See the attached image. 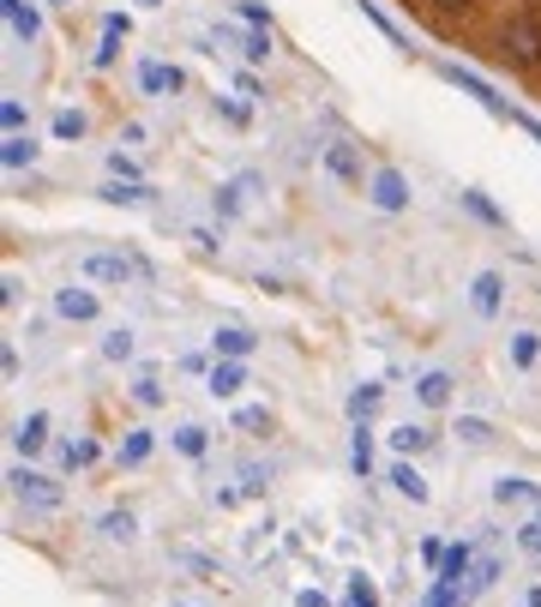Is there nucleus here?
Instances as JSON below:
<instances>
[{
	"label": "nucleus",
	"mask_w": 541,
	"mask_h": 607,
	"mask_svg": "<svg viewBox=\"0 0 541 607\" xmlns=\"http://www.w3.org/2000/svg\"><path fill=\"white\" fill-rule=\"evenodd\" d=\"M235 427H241L247 440H265V433H270V409H265V403H241V409H235Z\"/></svg>",
	"instance_id": "30"
},
{
	"label": "nucleus",
	"mask_w": 541,
	"mask_h": 607,
	"mask_svg": "<svg viewBox=\"0 0 541 607\" xmlns=\"http://www.w3.org/2000/svg\"><path fill=\"white\" fill-rule=\"evenodd\" d=\"M517 547H524V554H529V559H536V554H541V511H529V517H524V523H517Z\"/></svg>",
	"instance_id": "40"
},
{
	"label": "nucleus",
	"mask_w": 541,
	"mask_h": 607,
	"mask_svg": "<svg viewBox=\"0 0 541 607\" xmlns=\"http://www.w3.org/2000/svg\"><path fill=\"white\" fill-rule=\"evenodd\" d=\"M386 440H391V452H398V457H422L427 445H433V427H427V421H403V427H391Z\"/></svg>",
	"instance_id": "21"
},
{
	"label": "nucleus",
	"mask_w": 541,
	"mask_h": 607,
	"mask_svg": "<svg viewBox=\"0 0 541 607\" xmlns=\"http://www.w3.org/2000/svg\"><path fill=\"white\" fill-rule=\"evenodd\" d=\"M151 452H156V433H151V427H127V440L115 445V464L121 469H139V464H151Z\"/></svg>",
	"instance_id": "18"
},
{
	"label": "nucleus",
	"mask_w": 541,
	"mask_h": 607,
	"mask_svg": "<svg viewBox=\"0 0 541 607\" xmlns=\"http://www.w3.org/2000/svg\"><path fill=\"white\" fill-rule=\"evenodd\" d=\"M97 355H103V362H133V355H139V337H133L127 325H109V331L97 337Z\"/></svg>",
	"instance_id": "25"
},
{
	"label": "nucleus",
	"mask_w": 541,
	"mask_h": 607,
	"mask_svg": "<svg viewBox=\"0 0 541 607\" xmlns=\"http://www.w3.org/2000/svg\"><path fill=\"white\" fill-rule=\"evenodd\" d=\"M253 350H259V337L247 331V325H217V331H211V355H217V362H247Z\"/></svg>",
	"instance_id": "10"
},
{
	"label": "nucleus",
	"mask_w": 541,
	"mask_h": 607,
	"mask_svg": "<svg viewBox=\"0 0 541 607\" xmlns=\"http://www.w3.org/2000/svg\"><path fill=\"white\" fill-rule=\"evenodd\" d=\"M343 607H386V602H379V590L361 578V571H349V583H343Z\"/></svg>",
	"instance_id": "36"
},
{
	"label": "nucleus",
	"mask_w": 541,
	"mask_h": 607,
	"mask_svg": "<svg viewBox=\"0 0 541 607\" xmlns=\"http://www.w3.org/2000/svg\"><path fill=\"white\" fill-rule=\"evenodd\" d=\"M42 7H73V0H42Z\"/></svg>",
	"instance_id": "55"
},
{
	"label": "nucleus",
	"mask_w": 541,
	"mask_h": 607,
	"mask_svg": "<svg viewBox=\"0 0 541 607\" xmlns=\"http://www.w3.org/2000/svg\"><path fill=\"white\" fill-rule=\"evenodd\" d=\"M325 175L343 181V187H361V151L349 139H331V144H325Z\"/></svg>",
	"instance_id": "12"
},
{
	"label": "nucleus",
	"mask_w": 541,
	"mask_h": 607,
	"mask_svg": "<svg viewBox=\"0 0 541 607\" xmlns=\"http://www.w3.org/2000/svg\"><path fill=\"white\" fill-rule=\"evenodd\" d=\"M109 181H144L139 163H133L127 151H109Z\"/></svg>",
	"instance_id": "43"
},
{
	"label": "nucleus",
	"mask_w": 541,
	"mask_h": 607,
	"mask_svg": "<svg viewBox=\"0 0 541 607\" xmlns=\"http://www.w3.org/2000/svg\"><path fill=\"white\" fill-rule=\"evenodd\" d=\"M78 271H85L90 283H103V289H127L133 277H144L133 253H85L78 258Z\"/></svg>",
	"instance_id": "4"
},
{
	"label": "nucleus",
	"mask_w": 541,
	"mask_h": 607,
	"mask_svg": "<svg viewBox=\"0 0 541 607\" xmlns=\"http://www.w3.org/2000/svg\"><path fill=\"white\" fill-rule=\"evenodd\" d=\"M422 607H464V595H457V590H445V583H433V590L422 595Z\"/></svg>",
	"instance_id": "48"
},
{
	"label": "nucleus",
	"mask_w": 541,
	"mask_h": 607,
	"mask_svg": "<svg viewBox=\"0 0 541 607\" xmlns=\"http://www.w3.org/2000/svg\"><path fill=\"white\" fill-rule=\"evenodd\" d=\"M493 440H500V433H493V421H481V415H457V445H469V452H488Z\"/></svg>",
	"instance_id": "28"
},
{
	"label": "nucleus",
	"mask_w": 541,
	"mask_h": 607,
	"mask_svg": "<svg viewBox=\"0 0 541 607\" xmlns=\"http://www.w3.org/2000/svg\"><path fill=\"white\" fill-rule=\"evenodd\" d=\"M7 493H13V505H25V511H61L66 505V488L54 476H42V469L18 464L13 476H7Z\"/></svg>",
	"instance_id": "1"
},
{
	"label": "nucleus",
	"mask_w": 541,
	"mask_h": 607,
	"mask_svg": "<svg viewBox=\"0 0 541 607\" xmlns=\"http://www.w3.org/2000/svg\"><path fill=\"white\" fill-rule=\"evenodd\" d=\"M512 121H517V127H524V132H529V139H536V144H541V121H529V115H517V109H512Z\"/></svg>",
	"instance_id": "52"
},
{
	"label": "nucleus",
	"mask_w": 541,
	"mask_h": 607,
	"mask_svg": "<svg viewBox=\"0 0 541 607\" xmlns=\"http://www.w3.org/2000/svg\"><path fill=\"white\" fill-rule=\"evenodd\" d=\"M97 535H103V542L133 547V542H139V517H133L127 505H121V511H103V517H97Z\"/></svg>",
	"instance_id": "23"
},
{
	"label": "nucleus",
	"mask_w": 541,
	"mask_h": 607,
	"mask_svg": "<svg viewBox=\"0 0 541 607\" xmlns=\"http://www.w3.org/2000/svg\"><path fill=\"white\" fill-rule=\"evenodd\" d=\"M54 313H61L66 325H97V319H103V301L90 295V289L66 283V289H54Z\"/></svg>",
	"instance_id": "7"
},
{
	"label": "nucleus",
	"mask_w": 541,
	"mask_h": 607,
	"mask_svg": "<svg viewBox=\"0 0 541 607\" xmlns=\"http://www.w3.org/2000/svg\"><path fill=\"white\" fill-rule=\"evenodd\" d=\"M211 211H217V223H235L247 211V187L241 181H217L211 187Z\"/></svg>",
	"instance_id": "26"
},
{
	"label": "nucleus",
	"mask_w": 541,
	"mask_h": 607,
	"mask_svg": "<svg viewBox=\"0 0 541 607\" xmlns=\"http://www.w3.org/2000/svg\"><path fill=\"white\" fill-rule=\"evenodd\" d=\"M295 607H331V595H325V590H301Z\"/></svg>",
	"instance_id": "51"
},
{
	"label": "nucleus",
	"mask_w": 541,
	"mask_h": 607,
	"mask_svg": "<svg viewBox=\"0 0 541 607\" xmlns=\"http://www.w3.org/2000/svg\"><path fill=\"white\" fill-rule=\"evenodd\" d=\"M133 403H139V409H163V385H156V374L133 379Z\"/></svg>",
	"instance_id": "39"
},
{
	"label": "nucleus",
	"mask_w": 541,
	"mask_h": 607,
	"mask_svg": "<svg viewBox=\"0 0 541 607\" xmlns=\"http://www.w3.org/2000/svg\"><path fill=\"white\" fill-rule=\"evenodd\" d=\"M367 199H374L379 211H391V217H403V211H410V175H403L398 163H379L374 175H367Z\"/></svg>",
	"instance_id": "5"
},
{
	"label": "nucleus",
	"mask_w": 541,
	"mask_h": 607,
	"mask_svg": "<svg viewBox=\"0 0 541 607\" xmlns=\"http://www.w3.org/2000/svg\"><path fill=\"white\" fill-rule=\"evenodd\" d=\"M235 488H241V499H265V488H270V464H241Z\"/></svg>",
	"instance_id": "33"
},
{
	"label": "nucleus",
	"mask_w": 541,
	"mask_h": 607,
	"mask_svg": "<svg viewBox=\"0 0 541 607\" xmlns=\"http://www.w3.org/2000/svg\"><path fill=\"white\" fill-rule=\"evenodd\" d=\"M168 445H175V452L187 457V464H199V457L211 452V427H199V421H180L175 433H168Z\"/></svg>",
	"instance_id": "22"
},
{
	"label": "nucleus",
	"mask_w": 541,
	"mask_h": 607,
	"mask_svg": "<svg viewBox=\"0 0 541 607\" xmlns=\"http://www.w3.org/2000/svg\"><path fill=\"white\" fill-rule=\"evenodd\" d=\"M524 602H529V607H541V583H536V590H529V595H524Z\"/></svg>",
	"instance_id": "53"
},
{
	"label": "nucleus",
	"mask_w": 541,
	"mask_h": 607,
	"mask_svg": "<svg viewBox=\"0 0 541 607\" xmlns=\"http://www.w3.org/2000/svg\"><path fill=\"white\" fill-rule=\"evenodd\" d=\"M355 7H361V13H367V18H374V30H379V37H386V42H391V49H403V54H410V42H403V30H398V25H391V18H386V13H379V0H355Z\"/></svg>",
	"instance_id": "37"
},
{
	"label": "nucleus",
	"mask_w": 541,
	"mask_h": 607,
	"mask_svg": "<svg viewBox=\"0 0 541 607\" xmlns=\"http://www.w3.org/2000/svg\"><path fill=\"white\" fill-rule=\"evenodd\" d=\"M241 385H247V362H217L205 374V391L211 397H241Z\"/></svg>",
	"instance_id": "24"
},
{
	"label": "nucleus",
	"mask_w": 541,
	"mask_h": 607,
	"mask_svg": "<svg viewBox=\"0 0 541 607\" xmlns=\"http://www.w3.org/2000/svg\"><path fill=\"white\" fill-rule=\"evenodd\" d=\"M217 37H223V42H235V54H241L247 66L270 61V30H229V25H223Z\"/></svg>",
	"instance_id": "19"
},
{
	"label": "nucleus",
	"mask_w": 541,
	"mask_h": 607,
	"mask_svg": "<svg viewBox=\"0 0 541 607\" xmlns=\"http://www.w3.org/2000/svg\"><path fill=\"white\" fill-rule=\"evenodd\" d=\"M439 7H457V13H464V7H469V0H439Z\"/></svg>",
	"instance_id": "54"
},
{
	"label": "nucleus",
	"mask_w": 541,
	"mask_h": 607,
	"mask_svg": "<svg viewBox=\"0 0 541 607\" xmlns=\"http://www.w3.org/2000/svg\"><path fill=\"white\" fill-rule=\"evenodd\" d=\"M0 13H7V30H13L18 42H37L42 37V18H37L30 0H0Z\"/></svg>",
	"instance_id": "20"
},
{
	"label": "nucleus",
	"mask_w": 541,
	"mask_h": 607,
	"mask_svg": "<svg viewBox=\"0 0 541 607\" xmlns=\"http://www.w3.org/2000/svg\"><path fill=\"white\" fill-rule=\"evenodd\" d=\"M439 559H445V542H439V535H427V542H422V566L439 571Z\"/></svg>",
	"instance_id": "50"
},
{
	"label": "nucleus",
	"mask_w": 541,
	"mask_h": 607,
	"mask_svg": "<svg viewBox=\"0 0 541 607\" xmlns=\"http://www.w3.org/2000/svg\"><path fill=\"white\" fill-rule=\"evenodd\" d=\"M37 156H42V144L30 139V132H25V139H7V144H0V163H7V168H30Z\"/></svg>",
	"instance_id": "32"
},
{
	"label": "nucleus",
	"mask_w": 541,
	"mask_h": 607,
	"mask_svg": "<svg viewBox=\"0 0 541 607\" xmlns=\"http://www.w3.org/2000/svg\"><path fill=\"white\" fill-rule=\"evenodd\" d=\"M168 607H193V602H168Z\"/></svg>",
	"instance_id": "57"
},
{
	"label": "nucleus",
	"mask_w": 541,
	"mask_h": 607,
	"mask_svg": "<svg viewBox=\"0 0 541 607\" xmlns=\"http://www.w3.org/2000/svg\"><path fill=\"white\" fill-rule=\"evenodd\" d=\"M139 7H163V0H139Z\"/></svg>",
	"instance_id": "56"
},
{
	"label": "nucleus",
	"mask_w": 541,
	"mask_h": 607,
	"mask_svg": "<svg viewBox=\"0 0 541 607\" xmlns=\"http://www.w3.org/2000/svg\"><path fill=\"white\" fill-rule=\"evenodd\" d=\"M433 73H439V78H445V85H457V91H464V97H476V103H481V109H488V115L512 121V109H505V97H500V91H493V85H488V78H481V73H469V66H457V61H439V66H433Z\"/></svg>",
	"instance_id": "2"
},
{
	"label": "nucleus",
	"mask_w": 541,
	"mask_h": 607,
	"mask_svg": "<svg viewBox=\"0 0 541 607\" xmlns=\"http://www.w3.org/2000/svg\"><path fill=\"white\" fill-rule=\"evenodd\" d=\"M488 493H493V505H512V511H541V488L524 476H500Z\"/></svg>",
	"instance_id": "11"
},
{
	"label": "nucleus",
	"mask_w": 541,
	"mask_h": 607,
	"mask_svg": "<svg viewBox=\"0 0 541 607\" xmlns=\"http://www.w3.org/2000/svg\"><path fill=\"white\" fill-rule=\"evenodd\" d=\"M464 205H469V217H481V223H493V229H505V211L493 205V199H481L476 187H469V193H464Z\"/></svg>",
	"instance_id": "38"
},
{
	"label": "nucleus",
	"mask_w": 541,
	"mask_h": 607,
	"mask_svg": "<svg viewBox=\"0 0 541 607\" xmlns=\"http://www.w3.org/2000/svg\"><path fill=\"white\" fill-rule=\"evenodd\" d=\"M97 199H103V205H121V211H144L156 199V187L151 181H103Z\"/></svg>",
	"instance_id": "15"
},
{
	"label": "nucleus",
	"mask_w": 541,
	"mask_h": 607,
	"mask_svg": "<svg viewBox=\"0 0 541 607\" xmlns=\"http://www.w3.org/2000/svg\"><path fill=\"white\" fill-rule=\"evenodd\" d=\"M386 481H391V493H403V499H410V505H427V499H433V488H427V476L410 464V457H398V464L386 469Z\"/></svg>",
	"instance_id": "14"
},
{
	"label": "nucleus",
	"mask_w": 541,
	"mask_h": 607,
	"mask_svg": "<svg viewBox=\"0 0 541 607\" xmlns=\"http://www.w3.org/2000/svg\"><path fill=\"white\" fill-rule=\"evenodd\" d=\"M121 42H127V37L103 30V42H97V54H90V66H97V73H109V66H115V54H121Z\"/></svg>",
	"instance_id": "42"
},
{
	"label": "nucleus",
	"mask_w": 541,
	"mask_h": 607,
	"mask_svg": "<svg viewBox=\"0 0 541 607\" xmlns=\"http://www.w3.org/2000/svg\"><path fill=\"white\" fill-rule=\"evenodd\" d=\"M0 127H7V139H25V103H18V97L0 103Z\"/></svg>",
	"instance_id": "41"
},
{
	"label": "nucleus",
	"mask_w": 541,
	"mask_h": 607,
	"mask_svg": "<svg viewBox=\"0 0 541 607\" xmlns=\"http://www.w3.org/2000/svg\"><path fill=\"white\" fill-rule=\"evenodd\" d=\"M49 427H54V421H49V409H30L25 421H13V433H7V440H13V452H18V457H37L42 445H49Z\"/></svg>",
	"instance_id": "9"
},
{
	"label": "nucleus",
	"mask_w": 541,
	"mask_h": 607,
	"mask_svg": "<svg viewBox=\"0 0 541 607\" xmlns=\"http://www.w3.org/2000/svg\"><path fill=\"white\" fill-rule=\"evenodd\" d=\"M235 13H241V25H247V30H270V13L259 7V0H241Z\"/></svg>",
	"instance_id": "45"
},
{
	"label": "nucleus",
	"mask_w": 541,
	"mask_h": 607,
	"mask_svg": "<svg viewBox=\"0 0 541 607\" xmlns=\"http://www.w3.org/2000/svg\"><path fill=\"white\" fill-rule=\"evenodd\" d=\"M536 571H541V554H536Z\"/></svg>",
	"instance_id": "58"
},
{
	"label": "nucleus",
	"mask_w": 541,
	"mask_h": 607,
	"mask_svg": "<svg viewBox=\"0 0 541 607\" xmlns=\"http://www.w3.org/2000/svg\"><path fill=\"white\" fill-rule=\"evenodd\" d=\"M415 397H422V409H445V403L457 397V374H445V367H427V374L415 379Z\"/></svg>",
	"instance_id": "16"
},
{
	"label": "nucleus",
	"mask_w": 541,
	"mask_h": 607,
	"mask_svg": "<svg viewBox=\"0 0 541 607\" xmlns=\"http://www.w3.org/2000/svg\"><path fill=\"white\" fill-rule=\"evenodd\" d=\"M379 397H386V385H355L343 397V409H349V421H374V409H379Z\"/></svg>",
	"instance_id": "29"
},
{
	"label": "nucleus",
	"mask_w": 541,
	"mask_h": 607,
	"mask_svg": "<svg viewBox=\"0 0 541 607\" xmlns=\"http://www.w3.org/2000/svg\"><path fill=\"white\" fill-rule=\"evenodd\" d=\"M374 421H355L349 427V469H355L361 481H374Z\"/></svg>",
	"instance_id": "17"
},
{
	"label": "nucleus",
	"mask_w": 541,
	"mask_h": 607,
	"mask_svg": "<svg viewBox=\"0 0 541 607\" xmlns=\"http://www.w3.org/2000/svg\"><path fill=\"white\" fill-rule=\"evenodd\" d=\"M217 115L229 121V127H247V121H253V115H247V103H235V97H217Z\"/></svg>",
	"instance_id": "49"
},
{
	"label": "nucleus",
	"mask_w": 541,
	"mask_h": 607,
	"mask_svg": "<svg viewBox=\"0 0 541 607\" xmlns=\"http://www.w3.org/2000/svg\"><path fill=\"white\" fill-rule=\"evenodd\" d=\"M187 241H193L199 253H217V246H223V229H205V223H193V229H187Z\"/></svg>",
	"instance_id": "46"
},
{
	"label": "nucleus",
	"mask_w": 541,
	"mask_h": 607,
	"mask_svg": "<svg viewBox=\"0 0 541 607\" xmlns=\"http://www.w3.org/2000/svg\"><path fill=\"white\" fill-rule=\"evenodd\" d=\"M235 91H241L247 103H265V85H259V78L247 73V66H235Z\"/></svg>",
	"instance_id": "47"
},
{
	"label": "nucleus",
	"mask_w": 541,
	"mask_h": 607,
	"mask_svg": "<svg viewBox=\"0 0 541 607\" xmlns=\"http://www.w3.org/2000/svg\"><path fill=\"white\" fill-rule=\"evenodd\" d=\"M139 91L144 97H180L187 91V73L175 61H139Z\"/></svg>",
	"instance_id": "6"
},
{
	"label": "nucleus",
	"mask_w": 541,
	"mask_h": 607,
	"mask_svg": "<svg viewBox=\"0 0 541 607\" xmlns=\"http://www.w3.org/2000/svg\"><path fill=\"white\" fill-rule=\"evenodd\" d=\"M500 61L541 66V25H536V18H512V25H500Z\"/></svg>",
	"instance_id": "3"
},
{
	"label": "nucleus",
	"mask_w": 541,
	"mask_h": 607,
	"mask_svg": "<svg viewBox=\"0 0 541 607\" xmlns=\"http://www.w3.org/2000/svg\"><path fill=\"white\" fill-rule=\"evenodd\" d=\"M469 307H476V319H500V307H505V277L500 271H481L476 283H469Z\"/></svg>",
	"instance_id": "13"
},
{
	"label": "nucleus",
	"mask_w": 541,
	"mask_h": 607,
	"mask_svg": "<svg viewBox=\"0 0 541 607\" xmlns=\"http://www.w3.org/2000/svg\"><path fill=\"white\" fill-rule=\"evenodd\" d=\"M49 132H54V139H61V144H73V139H85V132H90V121L78 115V109H54Z\"/></svg>",
	"instance_id": "31"
},
{
	"label": "nucleus",
	"mask_w": 541,
	"mask_h": 607,
	"mask_svg": "<svg viewBox=\"0 0 541 607\" xmlns=\"http://www.w3.org/2000/svg\"><path fill=\"white\" fill-rule=\"evenodd\" d=\"M500 578H505V559H476V571H469V583H464V590H457V595H464V607L476 602V595H488Z\"/></svg>",
	"instance_id": "27"
},
{
	"label": "nucleus",
	"mask_w": 541,
	"mask_h": 607,
	"mask_svg": "<svg viewBox=\"0 0 541 607\" xmlns=\"http://www.w3.org/2000/svg\"><path fill=\"white\" fill-rule=\"evenodd\" d=\"M541 362V331H512V367H536Z\"/></svg>",
	"instance_id": "34"
},
{
	"label": "nucleus",
	"mask_w": 541,
	"mask_h": 607,
	"mask_svg": "<svg viewBox=\"0 0 541 607\" xmlns=\"http://www.w3.org/2000/svg\"><path fill=\"white\" fill-rule=\"evenodd\" d=\"M97 457H103V445H97V440H66L61 445V464L66 469H90Z\"/></svg>",
	"instance_id": "35"
},
{
	"label": "nucleus",
	"mask_w": 541,
	"mask_h": 607,
	"mask_svg": "<svg viewBox=\"0 0 541 607\" xmlns=\"http://www.w3.org/2000/svg\"><path fill=\"white\" fill-rule=\"evenodd\" d=\"M175 559H180V566H187V571H199V578H205V583H217V566H211L205 554H193V547H180Z\"/></svg>",
	"instance_id": "44"
},
{
	"label": "nucleus",
	"mask_w": 541,
	"mask_h": 607,
	"mask_svg": "<svg viewBox=\"0 0 541 607\" xmlns=\"http://www.w3.org/2000/svg\"><path fill=\"white\" fill-rule=\"evenodd\" d=\"M469 571H476V542H451L445 559H439V571H433V583H445V590H464Z\"/></svg>",
	"instance_id": "8"
}]
</instances>
